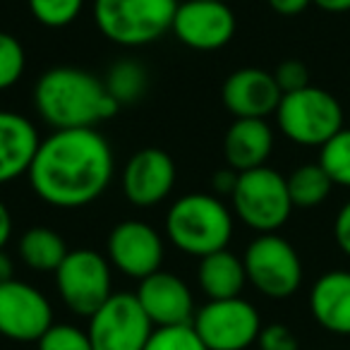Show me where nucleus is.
<instances>
[{
    "instance_id": "obj_1",
    "label": "nucleus",
    "mask_w": 350,
    "mask_h": 350,
    "mask_svg": "<svg viewBox=\"0 0 350 350\" xmlns=\"http://www.w3.org/2000/svg\"><path fill=\"white\" fill-rule=\"evenodd\" d=\"M116 156L108 139L94 127L53 130L41 139L27 173L34 195L55 209H82L108 190Z\"/></svg>"
},
{
    "instance_id": "obj_2",
    "label": "nucleus",
    "mask_w": 350,
    "mask_h": 350,
    "mask_svg": "<svg viewBox=\"0 0 350 350\" xmlns=\"http://www.w3.org/2000/svg\"><path fill=\"white\" fill-rule=\"evenodd\" d=\"M34 108L53 130H87L111 120L120 103L106 84L89 70L60 65L51 68L34 84Z\"/></svg>"
},
{
    "instance_id": "obj_3",
    "label": "nucleus",
    "mask_w": 350,
    "mask_h": 350,
    "mask_svg": "<svg viewBox=\"0 0 350 350\" xmlns=\"http://www.w3.org/2000/svg\"><path fill=\"white\" fill-rule=\"evenodd\" d=\"M235 221L226 202L209 192H190L170 204L165 214V235L175 250L190 257H209L228 250Z\"/></svg>"
},
{
    "instance_id": "obj_4",
    "label": "nucleus",
    "mask_w": 350,
    "mask_h": 350,
    "mask_svg": "<svg viewBox=\"0 0 350 350\" xmlns=\"http://www.w3.org/2000/svg\"><path fill=\"white\" fill-rule=\"evenodd\" d=\"M180 0H94V22L103 39L122 49H142L163 39Z\"/></svg>"
},
{
    "instance_id": "obj_5",
    "label": "nucleus",
    "mask_w": 350,
    "mask_h": 350,
    "mask_svg": "<svg viewBox=\"0 0 350 350\" xmlns=\"http://www.w3.org/2000/svg\"><path fill=\"white\" fill-rule=\"evenodd\" d=\"M276 125L286 139L300 146H324L343 130L345 113L340 101L321 87H305L283 94L276 108Z\"/></svg>"
},
{
    "instance_id": "obj_6",
    "label": "nucleus",
    "mask_w": 350,
    "mask_h": 350,
    "mask_svg": "<svg viewBox=\"0 0 350 350\" xmlns=\"http://www.w3.org/2000/svg\"><path fill=\"white\" fill-rule=\"evenodd\" d=\"M230 204L235 216L259 235L283 228L295 209L286 178L269 165H259L238 175Z\"/></svg>"
},
{
    "instance_id": "obj_7",
    "label": "nucleus",
    "mask_w": 350,
    "mask_h": 350,
    "mask_svg": "<svg viewBox=\"0 0 350 350\" xmlns=\"http://www.w3.org/2000/svg\"><path fill=\"white\" fill-rule=\"evenodd\" d=\"M247 283L271 300H286L302 286V259L278 233H262L243 254Z\"/></svg>"
},
{
    "instance_id": "obj_8",
    "label": "nucleus",
    "mask_w": 350,
    "mask_h": 350,
    "mask_svg": "<svg viewBox=\"0 0 350 350\" xmlns=\"http://www.w3.org/2000/svg\"><path fill=\"white\" fill-rule=\"evenodd\" d=\"M55 288L72 314L92 317L113 295L111 262L94 250H72L55 271Z\"/></svg>"
},
{
    "instance_id": "obj_9",
    "label": "nucleus",
    "mask_w": 350,
    "mask_h": 350,
    "mask_svg": "<svg viewBox=\"0 0 350 350\" xmlns=\"http://www.w3.org/2000/svg\"><path fill=\"white\" fill-rule=\"evenodd\" d=\"M192 326L209 350H247L257 343L262 317L245 297L206 300L195 312Z\"/></svg>"
},
{
    "instance_id": "obj_10",
    "label": "nucleus",
    "mask_w": 350,
    "mask_h": 350,
    "mask_svg": "<svg viewBox=\"0 0 350 350\" xmlns=\"http://www.w3.org/2000/svg\"><path fill=\"white\" fill-rule=\"evenodd\" d=\"M154 324L144 314L135 293H113L89 317V340L94 350H144Z\"/></svg>"
},
{
    "instance_id": "obj_11",
    "label": "nucleus",
    "mask_w": 350,
    "mask_h": 350,
    "mask_svg": "<svg viewBox=\"0 0 350 350\" xmlns=\"http://www.w3.org/2000/svg\"><path fill=\"white\" fill-rule=\"evenodd\" d=\"M165 245L154 226L139 219H127L113 226L106 240V257L113 269L127 278L144 281L146 276L161 271Z\"/></svg>"
},
{
    "instance_id": "obj_12",
    "label": "nucleus",
    "mask_w": 350,
    "mask_h": 350,
    "mask_svg": "<svg viewBox=\"0 0 350 350\" xmlns=\"http://www.w3.org/2000/svg\"><path fill=\"white\" fill-rule=\"evenodd\" d=\"M53 326V305L36 286L12 281L0 286V336L15 343H36Z\"/></svg>"
},
{
    "instance_id": "obj_13",
    "label": "nucleus",
    "mask_w": 350,
    "mask_h": 350,
    "mask_svg": "<svg viewBox=\"0 0 350 350\" xmlns=\"http://www.w3.org/2000/svg\"><path fill=\"white\" fill-rule=\"evenodd\" d=\"M235 12L219 0H185L173 17V36L192 51H219L235 36Z\"/></svg>"
},
{
    "instance_id": "obj_14",
    "label": "nucleus",
    "mask_w": 350,
    "mask_h": 350,
    "mask_svg": "<svg viewBox=\"0 0 350 350\" xmlns=\"http://www.w3.org/2000/svg\"><path fill=\"white\" fill-rule=\"evenodd\" d=\"M175 161L159 146H146L130 156L120 173V190L132 206L149 209L168 200L175 187Z\"/></svg>"
},
{
    "instance_id": "obj_15",
    "label": "nucleus",
    "mask_w": 350,
    "mask_h": 350,
    "mask_svg": "<svg viewBox=\"0 0 350 350\" xmlns=\"http://www.w3.org/2000/svg\"><path fill=\"white\" fill-rule=\"evenodd\" d=\"M135 295L144 314L154 324V329L192 324V319H195L197 310L190 286L170 271H156L146 276L144 281H139Z\"/></svg>"
},
{
    "instance_id": "obj_16",
    "label": "nucleus",
    "mask_w": 350,
    "mask_h": 350,
    "mask_svg": "<svg viewBox=\"0 0 350 350\" xmlns=\"http://www.w3.org/2000/svg\"><path fill=\"white\" fill-rule=\"evenodd\" d=\"M283 92L278 89L273 72L262 68H240L228 75L221 87V101L233 118H257L267 120L281 103Z\"/></svg>"
},
{
    "instance_id": "obj_17",
    "label": "nucleus",
    "mask_w": 350,
    "mask_h": 350,
    "mask_svg": "<svg viewBox=\"0 0 350 350\" xmlns=\"http://www.w3.org/2000/svg\"><path fill=\"white\" fill-rule=\"evenodd\" d=\"M41 137L29 118L0 111V185L29 173Z\"/></svg>"
},
{
    "instance_id": "obj_18",
    "label": "nucleus",
    "mask_w": 350,
    "mask_h": 350,
    "mask_svg": "<svg viewBox=\"0 0 350 350\" xmlns=\"http://www.w3.org/2000/svg\"><path fill=\"white\" fill-rule=\"evenodd\" d=\"M273 151V130L267 120L257 118H235L233 125L226 130L224 156L228 168L245 173V170L267 165Z\"/></svg>"
},
{
    "instance_id": "obj_19",
    "label": "nucleus",
    "mask_w": 350,
    "mask_h": 350,
    "mask_svg": "<svg viewBox=\"0 0 350 350\" xmlns=\"http://www.w3.org/2000/svg\"><path fill=\"white\" fill-rule=\"evenodd\" d=\"M310 312L324 331L350 336V271H326L310 291Z\"/></svg>"
},
{
    "instance_id": "obj_20",
    "label": "nucleus",
    "mask_w": 350,
    "mask_h": 350,
    "mask_svg": "<svg viewBox=\"0 0 350 350\" xmlns=\"http://www.w3.org/2000/svg\"><path fill=\"white\" fill-rule=\"evenodd\" d=\"M197 283L209 300L240 297L243 288L247 286L243 257L233 254L230 250H221L209 257H202L200 267H197Z\"/></svg>"
},
{
    "instance_id": "obj_21",
    "label": "nucleus",
    "mask_w": 350,
    "mask_h": 350,
    "mask_svg": "<svg viewBox=\"0 0 350 350\" xmlns=\"http://www.w3.org/2000/svg\"><path fill=\"white\" fill-rule=\"evenodd\" d=\"M17 252L25 267L39 273H55L63 259L68 257V245H65L63 235H58L49 226H34V228L25 230L17 245Z\"/></svg>"
},
{
    "instance_id": "obj_22",
    "label": "nucleus",
    "mask_w": 350,
    "mask_h": 350,
    "mask_svg": "<svg viewBox=\"0 0 350 350\" xmlns=\"http://www.w3.org/2000/svg\"><path fill=\"white\" fill-rule=\"evenodd\" d=\"M291 202L295 209H314L329 200L334 183L326 175V170L317 163H302L286 178Z\"/></svg>"
},
{
    "instance_id": "obj_23",
    "label": "nucleus",
    "mask_w": 350,
    "mask_h": 350,
    "mask_svg": "<svg viewBox=\"0 0 350 350\" xmlns=\"http://www.w3.org/2000/svg\"><path fill=\"white\" fill-rule=\"evenodd\" d=\"M103 84H106L108 94H111L120 106H125V103L139 101L146 94L149 72H146L144 65L137 63V60H118L116 65H111Z\"/></svg>"
},
{
    "instance_id": "obj_24",
    "label": "nucleus",
    "mask_w": 350,
    "mask_h": 350,
    "mask_svg": "<svg viewBox=\"0 0 350 350\" xmlns=\"http://www.w3.org/2000/svg\"><path fill=\"white\" fill-rule=\"evenodd\" d=\"M319 165L334 185L350 190V127H343L334 139L319 149Z\"/></svg>"
},
{
    "instance_id": "obj_25",
    "label": "nucleus",
    "mask_w": 350,
    "mask_h": 350,
    "mask_svg": "<svg viewBox=\"0 0 350 350\" xmlns=\"http://www.w3.org/2000/svg\"><path fill=\"white\" fill-rule=\"evenodd\" d=\"M27 5L39 25L49 29H63L82 15L84 0H27Z\"/></svg>"
},
{
    "instance_id": "obj_26",
    "label": "nucleus",
    "mask_w": 350,
    "mask_h": 350,
    "mask_svg": "<svg viewBox=\"0 0 350 350\" xmlns=\"http://www.w3.org/2000/svg\"><path fill=\"white\" fill-rule=\"evenodd\" d=\"M144 350H209L192 324L159 326L151 331Z\"/></svg>"
},
{
    "instance_id": "obj_27",
    "label": "nucleus",
    "mask_w": 350,
    "mask_h": 350,
    "mask_svg": "<svg viewBox=\"0 0 350 350\" xmlns=\"http://www.w3.org/2000/svg\"><path fill=\"white\" fill-rule=\"evenodd\" d=\"M27 70L25 46L17 36L0 31V92L12 89Z\"/></svg>"
},
{
    "instance_id": "obj_28",
    "label": "nucleus",
    "mask_w": 350,
    "mask_h": 350,
    "mask_svg": "<svg viewBox=\"0 0 350 350\" xmlns=\"http://www.w3.org/2000/svg\"><path fill=\"white\" fill-rule=\"evenodd\" d=\"M39 350H94L89 334L75 324H53L39 340Z\"/></svg>"
},
{
    "instance_id": "obj_29",
    "label": "nucleus",
    "mask_w": 350,
    "mask_h": 350,
    "mask_svg": "<svg viewBox=\"0 0 350 350\" xmlns=\"http://www.w3.org/2000/svg\"><path fill=\"white\" fill-rule=\"evenodd\" d=\"M273 79H276L278 89L283 94L300 92V89L310 87V70L300 60H283L276 70H273Z\"/></svg>"
},
{
    "instance_id": "obj_30",
    "label": "nucleus",
    "mask_w": 350,
    "mask_h": 350,
    "mask_svg": "<svg viewBox=\"0 0 350 350\" xmlns=\"http://www.w3.org/2000/svg\"><path fill=\"white\" fill-rule=\"evenodd\" d=\"M259 350H300L297 336L286 324H269L262 326L257 338Z\"/></svg>"
},
{
    "instance_id": "obj_31",
    "label": "nucleus",
    "mask_w": 350,
    "mask_h": 350,
    "mask_svg": "<svg viewBox=\"0 0 350 350\" xmlns=\"http://www.w3.org/2000/svg\"><path fill=\"white\" fill-rule=\"evenodd\" d=\"M334 240L340 252H343L345 257H350V200L340 206L334 219Z\"/></svg>"
},
{
    "instance_id": "obj_32",
    "label": "nucleus",
    "mask_w": 350,
    "mask_h": 350,
    "mask_svg": "<svg viewBox=\"0 0 350 350\" xmlns=\"http://www.w3.org/2000/svg\"><path fill=\"white\" fill-rule=\"evenodd\" d=\"M238 170L233 168H221L211 175V187H214V195L216 197H230L238 185Z\"/></svg>"
},
{
    "instance_id": "obj_33",
    "label": "nucleus",
    "mask_w": 350,
    "mask_h": 350,
    "mask_svg": "<svg viewBox=\"0 0 350 350\" xmlns=\"http://www.w3.org/2000/svg\"><path fill=\"white\" fill-rule=\"evenodd\" d=\"M269 8L283 17H295L312 5V0H267Z\"/></svg>"
},
{
    "instance_id": "obj_34",
    "label": "nucleus",
    "mask_w": 350,
    "mask_h": 350,
    "mask_svg": "<svg viewBox=\"0 0 350 350\" xmlns=\"http://www.w3.org/2000/svg\"><path fill=\"white\" fill-rule=\"evenodd\" d=\"M10 235H12V216H10V209H8V204L0 200V250L8 245Z\"/></svg>"
},
{
    "instance_id": "obj_35",
    "label": "nucleus",
    "mask_w": 350,
    "mask_h": 350,
    "mask_svg": "<svg viewBox=\"0 0 350 350\" xmlns=\"http://www.w3.org/2000/svg\"><path fill=\"white\" fill-rule=\"evenodd\" d=\"M312 5H317L324 12H331V15L350 12V0H312Z\"/></svg>"
},
{
    "instance_id": "obj_36",
    "label": "nucleus",
    "mask_w": 350,
    "mask_h": 350,
    "mask_svg": "<svg viewBox=\"0 0 350 350\" xmlns=\"http://www.w3.org/2000/svg\"><path fill=\"white\" fill-rule=\"evenodd\" d=\"M12 278H15V262L5 250H0V286L12 281Z\"/></svg>"
},
{
    "instance_id": "obj_37",
    "label": "nucleus",
    "mask_w": 350,
    "mask_h": 350,
    "mask_svg": "<svg viewBox=\"0 0 350 350\" xmlns=\"http://www.w3.org/2000/svg\"><path fill=\"white\" fill-rule=\"evenodd\" d=\"M219 3H226V0H219Z\"/></svg>"
}]
</instances>
